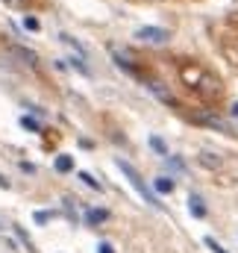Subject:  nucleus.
Listing matches in <instances>:
<instances>
[{"label": "nucleus", "instance_id": "nucleus-2", "mask_svg": "<svg viewBox=\"0 0 238 253\" xmlns=\"http://www.w3.org/2000/svg\"><path fill=\"white\" fill-rule=\"evenodd\" d=\"M179 74H182V80H185L191 88H197V91H203V94H206V91H209V94H218V83H215L203 68H197V65H182Z\"/></svg>", "mask_w": 238, "mask_h": 253}, {"label": "nucleus", "instance_id": "nucleus-9", "mask_svg": "<svg viewBox=\"0 0 238 253\" xmlns=\"http://www.w3.org/2000/svg\"><path fill=\"white\" fill-rule=\"evenodd\" d=\"M147 144H150V147H153V150H156L159 156H165V159L171 156V153H168V144H165V141H162L159 135H150V138H147Z\"/></svg>", "mask_w": 238, "mask_h": 253}, {"label": "nucleus", "instance_id": "nucleus-8", "mask_svg": "<svg viewBox=\"0 0 238 253\" xmlns=\"http://www.w3.org/2000/svg\"><path fill=\"white\" fill-rule=\"evenodd\" d=\"M53 168H56L59 174H68V171H74V159H71L68 153H59L56 162H53Z\"/></svg>", "mask_w": 238, "mask_h": 253}, {"label": "nucleus", "instance_id": "nucleus-17", "mask_svg": "<svg viewBox=\"0 0 238 253\" xmlns=\"http://www.w3.org/2000/svg\"><path fill=\"white\" fill-rule=\"evenodd\" d=\"M6 3H12V6H21V3H24V0H6Z\"/></svg>", "mask_w": 238, "mask_h": 253}, {"label": "nucleus", "instance_id": "nucleus-3", "mask_svg": "<svg viewBox=\"0 0 238 253\" xmlns=\"http://www.w3.org/2000/svg\"><path fill=\"white\" fill-rule=\"evenodd\" d=\"M135 39L144 44H165L171 39V33L165 27H141V30H135Z\"/></svg>", "mask_w": 238, "mask_h": 253}, {"label": "nucleus", "instance_id": "nucleus-14", "mask_svg": "<svg viewBox=\"0 0 238 253\" xmlns=\"http://www.w3.org/2000/svg\"><path fill=\"white\" fill-rule=\"evenodd\" d=\"M24 27H27V30H33V33H36V30H41L39 18H33V15H27V18H24Z\"/></svg>", "mask_w": 238, "mask_h": 253}, {"label": "nucleus", "instance_id": "nucleus-13", "mask_svg": "<svg viewBox=\"0 0 238 253\" xmlns=\"http://www.w3.org/2000/svg\"><path fill=\"white\" fill-rule=\"evenodd\" d=\"M12 53L21 56V59H27V62H36V53H30V50H24V47H12Z\"/></svg>", "mask_w": 238, "mask_h": 253}, {"label": "nucleus", "instance_id": "nucleus-7", "mask_svg": "<svg viewBox=\"0 0 238 253\" xmlns=\"http://www.w3.org/2000/svg\"><path fill=\"white\" fill-rule=\"evenodd\" d=\"M174 189H177V186H174L171 177H156V180H153V191H156V194H174Z\"/></svg>", "mask_w": 238, "mask_h": 253}, {"label": "nucleus", "instance_id": "nucleus-10", "mask_svg": "<svg viewBox=\"0 0 238 253\" xmlns=\"http://www.w3.org/2000/svg\"><path fill=\"white\" fill-rule=\"evenodd\" d=\"M79 180H82V183H85L88 189H94V191H103V186H100V183H97V180H94V177H91L88 171H79Z\"/></svg>", "mask_w": 238, "mask_h": 253}, {"label": "nucleus", "instance_id": "nucleus-16", "mask_svg": "<svg viewBox=\"0 0 238 253\" xmlns=\"http://www.w3.org/2000/svg\"><path fill=\"white\" fill-rule=\"evenodd\" d=\"M233 118H238V103H233Z\"/></svg>", "mask_w": 238, "mask_h": 253}, {"label": "nucleus", "instance_id": "nucleus-1", "mask_svg": "<svg viewBox=\"0 0 238 253\" xmlns=\"http://www.w3.org/2000/svg\"><path fill=\"white\" fill-rule=\"evenodd\" d=\"M115 165L120 168V174L129 180V186H132V189L141 194V200H144V203H150L153 209H162V203H159V194H156V191H153L150 186H147V183H144V177H141V174H138V171H135V168L126 162V159H118Z\"/></svg>", "mask_w": 238, "mask_h": 253}, {"label": "nucleus", "instance_id": "nucleus-5", "mask_svg": "<svg viewBox=\"0 0 238 253\" xmlns=\"http://www.w3.org/2000/svg\"><path fill=\"white\" fill-rule=\"evenodd\" d=\"M109 221V212L106 209H88L85 212V224L88 227H100V224H106Z\"/></svg>", "mask_w": 238, "mask_h": 253}, {"label": "nucleus", "instance_id": "nucleus-12", "mask_svg": "<svg viewBox=\"0 0 238 253\" xmlns=\"http://www.w3.org/2000/svg\"><path fill=\"white\" fill-rule=\"evenodd\" d=\"M21 126H24V129H30V132H39V129H41V124H39V121H33L30 115H24V118H21Z\"/></svg>", "mask_w": 238, "mask_h": 253}, {"label": "nucleus", "instance_id": "nucleus-6", "mask_svg": "<svg viewBox=\"0 0 238 253\" xmlns=\"http://www.w3.org/2000/svg\"><path fill=\"white\" fill-rule=\"evenodd\" d=\"M188 212H191L194 218H200V221H203V218H206V203H203V197L191 194V197H188Z\"/></svg>", "mask_w": 238, "mask_h": 253}, {"label": "nucleus", "instance_id": "nucleus-11", "mask_svg": "<svg viewBox=\"0 0 238 253\" xmlns=\"http://www.w3.org/2000/svg\"><path fill=\"white\" fill-rule=\"evenodd\" d=\"M203 245H206V248H209L212 253H230L227 248H224V245H218V242H215L212 236H206V239H203Z\"/></svg>", "mask_w": 238, "mask_h": 253}, {"label": "nucleus", "instance_id": "nucleus-4", "mask_svg": "<svg viewBox=\"0 0 238 253\" xmlns=\"http://www.w3.org/2000/svg\"><path fill=\"white\" fill-rule=\"evenodd\" d=\"M147 88H150V91H153V94H156L162 103H171V106L177 103V100H174V94L165 88V83H159V80H147Z\"/></svg>", "mask_w": 238, "mask_h": 253}, {"label": "nucleus", "instance_id": "nucleus-15", "mask_svg": "<svg viewBox=\"0 0 238 253\" xmlns=\"http://www.w3.org/2000/svg\"><path fill=\"white\" fill-rule=\"evenodd\" d=\"M97 253H115V248H112L109 242H100V245H97Z\"/></svg>", "mask_w": 238, "mask_h": 253}]
</instances>
